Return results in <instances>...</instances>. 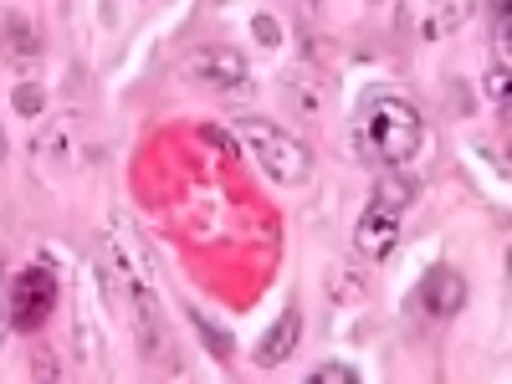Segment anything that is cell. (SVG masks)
<instances>
[{
  "label": "cell",
  "instance_id": "cell-9",
  "mask_svg": "<svg viewBox=\"0 0 512 384\" xmlns=\"http://www.w3.org/2000/svg\"><path fill=\"white\" fill-rule=\"evenodd\" d=\"M16 108H21V113H36V108H41V93H36V88H21V93H16Z\"/></svg>",
  "mask_w": 512,
  "mask_h": 384
},
{
  "label": "cell",
  "instance_id": "cell-4",
  "mask_svg": "<svg viewBox=\"0 0 512 384\" xmlns=\"http://www.w3.org/2000/svg\"><path fill=\"white\" fill-rule=\"evenodd\" d=\"M6 308H11V328L36 333L41 323L52 318V308H57V277H52V267H47V262L21 267V272H16V282H11Z\"/></svg>",
  "mask_w": 512,
  "mask_h": 384
},
{
  "label": "cell",
  "instance_id": "cell-12",
  "mask_svg": "<svg viewBox=\"0 0 512 384\" xmlns=\"http://www.w3.org/2000/svg\"><path fill=\"white\" fill-rule=\"evenodd\" d=\"M0 333H6V328H0Z\"/></svg>",
  "mask_w": 512,
  "mask_h": 384
},
{
  "label": "cell",
  "instance_id": "cell-2",
  "mask_svg": "<svg viewBox=\"0 0 512 384\" xmlns=\"http://www.w3.org/2000/svg\"><path fill=\"white\" fill-rule=\"evenodd\" d=\"M410 195H415V180L410 175H400V164L390 169V175L379 180V190L369 195V205H364V216H359V226H354V246L369 256V262H384L395 246H400V210L410 205Z\"/></svg>",
  "mask_w": 512,
  "mask_h": 384
},
{
  "label": "cell",
  "instance_id": "cell-5",
  "mask_svg": "<svg viewBox=\"0 0 512 384\" xmlns=\"http://www.w3.org/2000/svg\"><path fill=\"white\" fill-rule=\"evenodd\" d=\"M415 303L431 313V318H451V313H461V303H466V282H461V272H451V267L425 272V282H420V292H415Z\"/></svg>",
  "mask_w": 512,
  "mask_h": 384
},
{
  "label": "cell",
  "instance_id": "cell-10",
  "mask_svg": "<svg viewBox=\"0 0 512 384\" xmlns=\"http://www.w3.org/2000/svg\"><path fill=\"white\" fill-rule=\"evenodd\" d=\"M256 36H262V41H277V26L262 16V21H256Z\"/></svg>",
  "mask_w": 512,
  "mask_h": 384
},
{
  "label": "cell",
  "instance_id": "cell-8",
  "mask_svg": "<svg viewBox=\"0 0 512 384\" xmlns=\"http://www.w3.org/2000/svg\"><path fill=\"white\" fill-rule=\"evenodd\" d=\"M313 379H333V384H359V369L354 364H318Z\"/></svg>",
  "mask_w": 512,
  "mask_h": 384
},
{
  "label": "cell",
  "instance_id": "cell-1",
  "mask_svg": "<svg viewBox=\"0 0 512 384\" xmlns=\"http://www.w3.org/2000/svg\"><path fill=\"white\" fill-rule=\"evenodd\" d=\"M354 139L384 169L410 164L415 149H420V113L400 93H369L359 103V113H354Z\"/></svg>",
  "mask_w": 512,
  "mask_h": 384
},
{
  "label": "cell",
  "instance_id": "cell-3",
  "mask_svg": "<svg viewBox=\"0 0 512 384\" xmlns=\"http://www.w3.org/2000/svg\"><path fill=\"white\" fill-rule=\"evenodd\" d=\"M236 134L246 139V149L256 154V164H262L277 185H303V180H308V169H313L308 149L297 144L287 128H277L272 118H246Z\"/></svg>",
  "mask_w": 512,
  "mask_h": 384
},
{
  "label": "cell",
  "instance_id": "cell-11",
  "mask_svg": "<svg viewBox=\"0 0 512 384\" xmlns=\"http://www.w3.org/2000/svg\"><path fill=\"white\" fill-rule=\"evenodd\" d=\"M0 164H6V128H0Z\"/></svg>",
  "mask_w": 512,
  "mask_h": 384
},
{
  "label": "cell",
  "instance_id": "cell-6",
  "mask_svg": "<svg viewBox=\"0 0 512 384\" xmlns=\"http://www.w3.org/2000/svg\"><path fill=\"white\" fill-rule=\"evenodd\" d=\"M190 77L210 82V88H241V82H246V62L236 52H226V47H205V52H195Z\"/></svg>",
  "mask_w": 512,
  "mask_h": 384
},
{
  "label": "cell",
  "instance_id": "cell-7",
  "mask_svg": "<svg viewBox=\"0 0 512 384\" xmlns=\"http://www.w3.org/2000/svg\"><path fill=\"white\" fill-rule=\"evenodd\" d=\"M297 338H303V313L287 308V313L277 318V328L262 338V344H256V364H262V369L287 364V359H292V349H297Z\"/></svg>",
  "mask_w": 512,
  "mask_h": 384
}]
</instances>
